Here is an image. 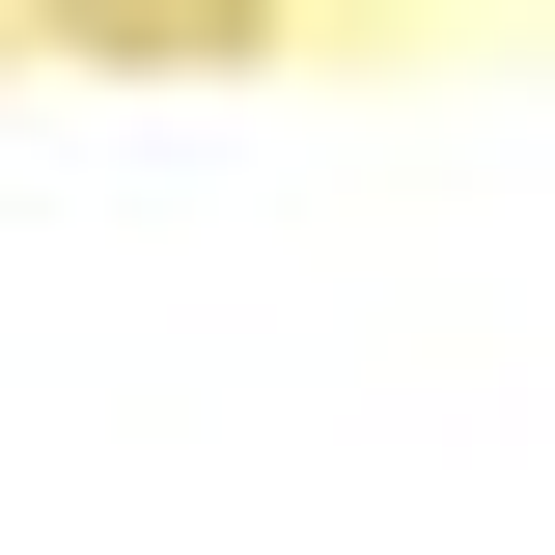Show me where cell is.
Masks as SVG:
<instances>
[{
  "label": "cell",
  "instance_id": "1",
  "mask_svg": "<svg viewBox=\"0 0 555 555\" xmlns=\"http://www.w3.org/2000/svg\"><path fill=\"white\" fill-rule=\"evenodd\" d=\"M0 28H56V56H278V0H0Z\"/></svg>",
  "mask_w": 555,
  "mask_h": 555
}]
</instances>
